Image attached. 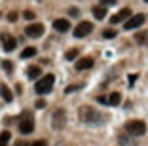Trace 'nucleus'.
<instances>
[{"label":"nucleus","mask_w":148,"mask_h":146,"mask_svg":"<svg viewBox=\"0 0 148 146\" xmlns=\"http://www.w3.org/2000/svg\"><path fill=\"white\" fill-rule=\"evenodd\" d=\"M66 123V112L63 108H57L51 114V127L53 129H63Z\"/></svg>","instance_id":"39448f33"},{"label":"nucleus","mask_w":148,"mask_h":146,"mask_svg":"<svg viewBox=\"0 0 148 146\" xmlns=\"http://www.w3.org/2000/svg\"><path fill=\"white\" fill-rule=\"evenodd\" d=\"M144 21H146V15H144V13H137V15H131V17L127 19L125 23H123V27H125L127 30H133V29H139V27H143Z\"/></svg>","instance_id":"423d86ee"},{"label":"nucleus","mask_w":148,"mask_h":146,"mask_svg":"<svg viewBox=\"0 0 148 146\" xmlns=\"http://www.w3.org/2000/svg\"><path fill=\"white\" fill-rule=\"evenodd\" d=\"M23 17L27 19V21H34V12H31V10H27V12H23Z\"/></svg>","instance_id":"4be33fe9"},{"label":"nucleus","mask_w":148,"mask_h":146,"mask_svg":"<svg viewBox=\"0 0 148 146\" xmlns=\"http://www.w3.org/2000/svg\"><path fill=\"white\" fill-rule=\"evenodd\" d=\"M44 32H46V27L42 23H32V25H27V29H25V34L29 38H40Z\"/></svg>","instance_id":"0eeeda50"},{"label":"nucleus","mask_w":148,"mask_h":146,"mask_svg":"<svg viewBox=\"0 0 148 146\" xmlns=\"http://www.w3.org/2000/svg\"><path fill=\"white\" fill-rule=\"evenodd\" d=\"M120 103H122V95L118 93V91L110 93V97H108V104H112V106H118Z\"/></svg>","instance_id":"dca6fc26"},{"label":"nucleus","mask_w":148,"mask_h":146,"mask_svg":"<svg viewBox=\"0 0 148 146\" xmlns=\"http://www.w3.org/2000/svg\"><path fill=\"white\" fill-rule=\"evenodd\" d=\"M53 29L57 32H69L70 30V21L69 19H55L53 21Z\"/></svg>","instance_id":"9b49d317"},{"label":"nucleus","mask_w":148,"mask_h":146,"mask_svg":"<svg viewBox=\"0 0 148 146\" xmlns=\"http://www.w3.org/2000/svg\"><path fill=\"white\" fill-rule=\"evenodd\" d=\"M40 76H42V69H40V66L32 64V66L27 69V78H29V80H34V78H40Z\"/></svg>","instance_id":"ddd939ff"},{"label":"nucleus","mask_w":148,"mask_h":146,"mask_svg":"<svg viewBox=\"0 0 148 146\" xmlns=\"http://www.w3.org/2000/svg\"><path fill=\"white\" fill-rule=\"evenodd\" d=\"M74 66H76V70H87L93 66V59L91 57H82V59H78L74 63Z\"/></svg>","instance_id":"f8f14e48"},{"label":"nucleus","mask_w":148,"mask_h":146,"mask_svg":"<svg viewBox=\"0 0 148 146\" xmlns=\"http://www.w3.org/2000/svg\"><path fill=\"white\" fill-rule=\"evenodd\" d=\"M78 116H80V120H82L84 123H89V125H101V123H105V116H103L97 108L87 106V104H86V106H80Z\"/></svg>","instance_id":"f257e3e1"},{"label":"nucleus","mask_w":148,"mask_h":146,"mask_svg":"<svg viewBox=\"0 0 148 146\" xmlns=\"http://www.w3.org/2000/svg\"><path fill=\"white\" fill-rule=\"evenodd\" d=\"M125 131L131 137H143L146 133V123L143 120H131L125 123Z\"/></svg>","instance_id":"7ed1b4c3"},{"label":"nucleus","mask_w":148,"mask_h":146,"mask_svg":"<svg viewBox=\"0 0 148 146\" xmlns=\"http://www.w3.org/2000/svg\"><path fill=\"white\" fill-rule=\"evenodd\" d=\"M44 106H46V101H42V99L36 101V108H44Z\"/></svg>","instance_id":"c756f323"},{"label":"nucleus","mask_w":148,"mask_h":146,"mask_svg":"<svg viewBox=\"0 0 148 146\" xmlns=\"http://www.w3.org/2000/svg\"><path fill=\"white\" fill-rule=\"evenodd\" d=\"M144 2H148V0H144Z\"/></svg>","instance_id":"2f4dec72"},{"label":"nucleus","mask_w":148,"mask_h":146,"mask_svg":"<svg viewBox=\"0 0 148 146\" xmlns=\"http://www.w3.org/2000/svg\"><path fill=\"white\" fill-rule=\"evenodd\" d=\"M78 47H72V49H69V51H66L65 53V59L66 61H74V59H76V57H78Z\"/></svg>","instance_id":"6ab92c4d"},{"label":"nucleus","mask_w":148,"mask_h":146,"mask_svg":"<svg viewBox=\"0 0 148 146\" xmlns=\"http://www.w3.org/2000/svg\"><path fill=\"white\" fill-rule=\"evenodd\" d=\"M131 15H133V13H131V10H129V8H123V10H120L118 13H114L112 17H110V23H112V25H118V23H125L127 19L131 17Z\"/></svg>","instance_id":"9d476101"},{"label":"nucleus","mask_w":148,"mask_h":146,"mask_svg":"<svg viewBox=\"0 0 148 146\" xmlns=\"http://www.w3.org/2000/svg\"><path fill=\"white\" fill-rule=\"evenodd\" d=\"M127 78H129V86H133V84L137 82V78H139V76H137V74H129Z\"/></svg>","instance_id":"bb28decb"},{"label":"nucleus","mask_w":148,"mask_h":146,"mask_svg":"<svg viewBox=\"0 0 148 146\" xmlns=\"http://www.w3.org/2000/svg\"><path fill=\"white\" fill-rule=\"evenodd\" d=\"M91 12H93V17L99 19V21H101V19H105L106 15H108V13H106V8H105V6H93Z\"/></svg>","instance_id":"2eb2a0df"},{"label":"nucleus","mask_w":148,"mask_h":146,"mask_svg":"<svg viewBox=\"0 0 148 146\" xmlns=\"http://www.w3.org/2000/svg\"><path fill=\"white\" fill-rule=\"evenodd\" d=\"M78 87H80V86H69V87L65 89V93H72V91H76Z\"/></svg>","instance_id":"cd10ccee"},{"label":"nucleus","mask_w":148,"mask_h":146,"mask_svg":"<svg viewBox=\"0 0 148 146\" xmlns=\"http://www.w3.org/2000/svg\"><path fill=\"white\" fill-rule=\"evenodd\" d=\"M31 146H48V142L44 141V138H40V141H34V142H31Z\"/></svg>","instance_id":"a878e982"},{"label":"nucleus","mask_w":148,"mask_h":146,"mask_svg":"<svg viewBox=\"0 0 148 146\" xmlns=\"http://www.w3.org/2000/svg\"><path fill=\"white\" fill-rule=\"evenodd\" d=\"M0 97H2L6 103H12V99H13V93L10 91L8 86H4V84H0Z\"/></svg>","instance_id":"4468645a"},{"label":"nucleus","mask_w":148,"mask_h":146,"mask_svg":"<svg viewBox=\"0 0 148 146\" xmlns=\"http://www.w3.org/2000/svg\"><path fill=\"white\" fill-rule=\"evenodd\" d=\"M10 141H12L10 131H2L0 133V146H10Z\"/></svg>","instance_id":"f3484780"},{"label":"nucleus","mask_w":148,"mask_h":146,"mask_svg":"<svg viewBox=\"0 0 148 146\" xmlns=\"http://www.w3.org/2000/svg\"><path fill=\"white\" fill-rule=\"evenodd\" d=\"M0 42H2V47H4L6 51H13L15 46H17V40L13 38L12 34H8V32H2L0 34Z\"/></svg>","instance_id":"1a4fd4ad"},{"label":"nucleus","mask_w":148,"mask_h":146,"mask_svg":"<svg viewBox=\"0 0 148 146\" xmlns=\"http://www.w3.org/2000/svg\"><path fill=\"white\" fill-rule=\"evenodd\" d=\"M103 38H106V40L116 38V30H114V29H106V30H103Z\"/></svg>","instance_id":"aec40b11"},{"label":"nucleus","mask_w":148,"mask_h":146,"mask_svg":"<svg viewBox=\"0 0 148 146\" xmlns=\"http://www.w3.org/2000/svg\"><path fill=\"white\" fill-rule=\"evenodd\" d=\"M17 19H19V17H17V12H10V13H8V21H10V23L17 21Z\"/></svg>","instance_id":"b1692460"},{"label":"nucleus","mask_w":148,"mask_h":146,"mask_svg":"<svg viewBox=\"0 0 148 146\" xmlns=\"http://www.w3.org/2000/svg\"><path fill=\"white\" fill-rule=\"evenodd\" d=\"M135 40H137L139 44H144V42L148 40V32H139V34L135 36Z\"/></svg>","instance_id":"412c9836"},{"label":"nucleus","mask_w":148,"mask_h":146,"mask_svg":"<svg viewBox=\"0 0 148 146\" xmlns=\"http://www.w3.org/2000/svg\"><path fill=\"white\" fill-rule=\"evenodd\" d=\"M69 13H70V15H78L80 12H78V10H76V8H70V10H69Z\"/></svg>","instance_id":"7c9ffc66"},{"label":"nucleus","mask_w":148,"mask_h":146,"mask_svg":"<svg viewBox=\"0 0 148 146\" xmlns=\"http://www.w3.org/2000/svg\"><path fill=\"white\" fill-rule=\"evenodd\" d=\"M13 146H31V144H29L27 141H17V142H15Z\"/></svg>","instance_id":"c85d7f7f"},{"label":"nucleus","mask_w":148,"mask_h":146,"mask_svg":"<svg viewBox=\"0 0 148 146\" xmlns=\"http://www.w3.org/2000/svg\"><path fill=\"white\" fill-rule=\"evenodd\" d=\"M91 30H93V25L89 21H80L78 25L74 27V36H76V38H84V36H87Z\"/></svg>","instance_id":"6e6552de"},{"label":"nucleus","mask_w":148,"mask_h":146,"mask_svg":"<svg viewBox=\"0 0 148 146\" xmlns=\"http://www.w3.org/2000/svg\"><path fill=\"white\" fill-rule=\"evenodd\" d=\"M19 131H21L23 135H29V133L34 131V118H32V114L25 112V114L19 118Z\"/></svg>","instance_id":"20e7f679"},{"label":"nucleus","mask_w":148,"mask_h":146,"mask_svg":"<svg viewBox=\"0 0 148 146\" xmlns=\"http://www.w3.org/2000/svg\"><path fill=\"white\" fill-rule=\"evenodd\" d=\"M36 55V47H25V49H23V51H21V57H23V59H29V57H34Z\"/></svg>","instance_id":"a211bd4d"},{"label":"nucleus","mask_w":148,"mask_h":146,"mask_svg":"<svg viewBox=\"0 0 148 146\" xmlns=\"http://www.w3.org/2000/svg\"><path fill=\"white\" fill-rule=\"evenodd\" d=\"M53 84H55V76H53V74H46L44 78H40L38 82H36L34 91L38 95H46L53 89Z\"/></svg>","instance_id":"f03ea898"},{"label":"nucleus","mask_w":148,"mask_h":146,"mask_svg":"<svg viewBox=\"0 0 148 146\" xmlns=\"http://www.w3.org/2000/svg\"><path fill=\"white\" fill-rule=\"evenodd\" d=\"M99 2H101V6H105V8L106 6H114L116 4V0H99Z\"/></svg>","instance_id":"393cba45"},{"label":"nucleus","mask_w":148,"mask_h":146,"mask_svg":"<svg viewBox=\"0 0 148 146\" xmlns=\"http://www.w3.org/2000/svg\"><path fill=\"white\" fill-rule=\"evenodd\" d=\"M2 66H4V70H6V72H12V70H13L12 61H2Z\"/></svg>","instance_id":"5701e85b"}]
</instances>
